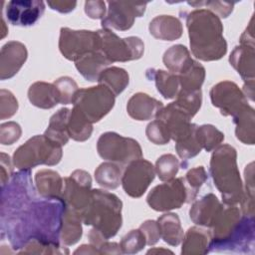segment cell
Masks as SVG:
<instances>
[{"instance_id": "obj_5", "label": "cell", "mask_w": 255, "mask_h": 255, "mask_svg": "<svg viewBox=\"0 0 255 255\" xmlns=\"http://www.w3.org/2000/svg\"><path fill=\"white\" fill-rule=\"evenodd\" d=\"M120 198L107 190L92 189L90 201L81 217L86 225H92L105 239L114 237L122 227Z\"/></svg>"}, {"instance_id": "obj_55", "label": "cell", "mask_w": 255, "mask_h": 255, "mask_svg": "<svg viewBox=\"0 0 255 255\" xmlns=\"http://www.w3.org/2000/svg\"><path fill=\"white\" fill-rule=\"evenodd\" d=\"M75 254H100L99 251L91 244L89 245H82L80 248H78L75 252Z\"/></svg>"}, {"instance_id": "obj_21", "label": "cell", "mask_w": 255, "mask_h": 255, "mask_svg": "<svg viewBox=\"0 0 255 255\" xmlns=\"http://www.w3.org/2000/svg\"><path fill=\"white\" fill-rule=\"evenodd\" d=\"M230 65L237 71L245 83L253 82L255 75L254 45L240 44L229 57Z\"/></svg>"}, {"instance_id": "obj_26", "label": "cell", "mask_w": 255, "mask_h": 255, "mask_svg": "<svg viewBox=\"0 0 255 255\" xmlns=\"http://www.w3.org/2000/svg\"><path fill=\"white\" fill-rule=\"evenodd\" d=\"M30 103L40 109H52L60 104L58 91L54 84L46 82H36L28 90Z\"/></svg>"}, {"instance_id": "obj_40", "label": "cell", "mask_w": 255, "mask_h": 255, "mask_svg": "<svg viewBox=\"0 0 255 255\" xmlns=\"http://www.w3.org/2000/svg\"><path fill=\"white\" fill-rule=\"evenodd\" d=\"M154 169L161 181L171 180L178 172L179 160L173 154H163L157 158Z\"/></svg>"}, {"instance_id": "obj_48", "label": "cell", "mask_w": 255, "mask_h": 255, "mask_svg": "<svg viewBox=\"0 0 255 255\" xmlns=\"http://www.w3.org/2000/svg\"><path fill=\"white\" fill-rule=\"evenodd\" d=\"M18 110V102L14 95L7 90L0 91V119H9L16 114Z\"/></svg>"}, {"instance_id": "obj_8", "label": "cell", "mask_w": 255, "mask_h": 255, "mask_svg": "<svg viewBox=\"0 0 255 255\" xmlns=\"http://www.w3.org/2000/svg\"><path fill=\"white\" fill-rule=\"evenodd\" d=\"M116 96L105 86L79 89L73 106L78 109L92 124L100 122L115 106Z\"/></svg>"}, {"instance_id": "obj_10", "label": "cell", "mask_w": 255, "mask_h": 255, "mask_svg": "<svg viewBox=\"0 0 255 255\" xmlns=\"http://www.w3.org/2000/svg\"><path fill=\"white\" fill-rule=\"evenodd\" d=\"M59 49L62 55L76 62L88 53L101 49V39L98 32L88 30H72L61 28Z\"/></svg>"}, {"instance_id": "obj_50", "label": "cell", "mask_w": 255, "mask_h": 255, "mask_svg": "<svg viewBox=\"0 0 255 255\" xmlns=\"http://www.w3.org/2000/svg\"><path fill=\"white\" fill-rule=\"evenodd\" d=\"M139 229L145 237L146 244L149 246L156 244L157 241L160 239V231L157 221L146 220L139 226Z\"/></svg>"}, {"instance_id": "obj_15", "label": "cell", "mask_w": 255, "mask_h": 255, "mask_svg": "<svg viewBox=\"0 0 255 255\" xmlns=\"http://www.w3.org/2000/svg\"><path fill=\"white\" fill-rule=\"evenodd\" d=\"M210 99L221 115L234 117L248 106V101L238 86L230 81H222L210 90Z\"/></svg>"}, {"instance_id": "obj_35", "label": "cell", "mask_w": 255, "mask_h": 255, "mask_svg": "<svg viewBox=\"0 0 255 255\" xmlns=\"http://www.w3.org/2000/svg\"><path fill=\"white\" fill-rule=\"evenodd\" d=\"M180 90L179 91H197L201 90V86L205 79V69L197 61H192L178 75Z\"/></svg>"}, {"instance_id": "obj_9", "label": "cell", "mask_w": 255, "mask_h": 255, "mask_svg": "<svg viewBox=\"0 0 255 255\" xmlns=\"http://www.w3.org/2000/svg\"><path fill=\"white\" fill-rule=\"evenodd\" d=\"M97 32L101 39L100 50L111 63L137 60L143 55L144 44L138 37L120 38L111 29L105 28Z\"/></svg>"}, {"instance_id": "obj_45", "label": "cell", "mask_w": 255, "mask_h": 255, "mask_svg": "<svg viewBox=\"0 0 255 255\" xmlns=\"http://www.w3.org/2000/svg\"><path fill=\"white\" fill-rule=\"evenodd\" d=\"M58 91L59 101L62 105L72 104L79 88L77 83L70 77H61L53 83Z\"/></svg>"}, {"instance_id": "obj_39", "label": "cell", "mask_w": 255, "mask_h": 255, "mask_svg": "<svg viewBox=\"0 0 255 255\" xmlns=\"http://www.w3.org/2000/svg\"><path fill=\"white\" fill-rule=\"evenodd\" d=\"M21 254H69V249L62 243L32 240L28 242L21 251Z\"/></svg>"}, {"instance_id": "obj_3", "label": "cell", "mask_w": 255, "mask_h": 255, "mask_svg": "<svg viewBox=\"0 0 255 255\" xmlns=\"http://www.w3.org/2000/svg\"><path fill=\"white\" fill-rule=\"evenodd\" d=\"M186 27L192 55L202 61H216L227 52L220 18L211 11L201 8L186 15Z\"/></svg>"}, {"instance_id": "obj_6", "label": "cell", "mask_w": 255, "mask_h": 255, "mask_svg": "<svg viewBox=\"0 0 255 255\" xmlns=\"http://www.w3.org/2000/svg\"><path fill=\"white\" fill-rule=\"evenodd\" d=\"M62 155V145L44 134L35 135L15 150L12 162L19 170H31L41 164L56 165L60 162Z\"/></svg>"}, {"instance_id": "obj_41", "label": "cell", "mask_w": 255, "mask_h": 255, "mask_svg": "<svg viewBox=\"0 0 255 255\" xmlns=\"http://www.w3.org/2000/svg\"><path fill=\"white\" fill-rule=\"evenodd\" d=\"M184 184L188 194V201H193L203 183L207 180V173L203 166H196L190 169L183 177Z\"/></svg>"}, {"instance_id": "obj_1", "label": "cell", "mask_w": 255, "mask_h": 255, "mask_svg": "<svg viewBox=\"0 0 255 255\" xmlns=\"http://www.w3.org/2000/svg\"><path fill=\"white\" fill-rule=\"evenodd\" d=\"M1 230L13 249L32 240L61 243L60 230L66 204L47 198L34 187L30 170H20L1 186Z\"/></svg>"}, {"instance_id": "obj_19", "label": "cell", "mask_w": 255, "mask_h": 255, "mask_svg": "<svg viewBox=\"0 0 255 255\" xmlns=\"http://www.w3.org/2000/svg\"><path fill=\"white\" fill-rule=\"evenodd\" d=\"M222 207L223 204L219 202L217 197L213 193H208L192 204L189 216L196 225L211 228Z\"/></svg>"}, {"instance_id": "obj_20", "label": "cell", "mask_w": 255, "mask_h": 255, "mask_svg": "<svg viewBox=\"0 0 255 255\" xmlns=\"http://www.w3.org/2000/svg\"><path fill=\"white\" fill-rule=\"evenodd\" d=\"M163 104L145 93H136L131 96L127 105V111L130 118L136 121H148L155 118Z\"/></svg>"}, {"instance_id": "obj_49", "label": "cell", "mask_w": 255, "mask_h": 255, "mask_svg": "<svg viewBox=\"0 0 255 255\" xmlns=\"http://www.w3.org/2000/svg\"><path fill=\"white\" fill-rule=\"evenodd\" d=\"M22 134L21 127L15 122H8L0 126V142L4 145L13 144Z\"/></svg>"}, {"instance_id": "obj_33", "label": "cell", "mask_w": 255, "mask_h": 255, "mask_svg": "<svg viewBox=\"0 0 255 255\" xmlns=\"http://www.w3.org/2000/svg\"><path fill=\"white\" fill-rule=\"evenodd\" d=\"M162 61L169 72L178 75L193 61V59L185 46L177 44L165 51Z\"/></svg>"}, {"instance_id": "obj_57", "label": "cell", "mask_w": 255, "mask_h": 255, "mask_svg": "<svg viewBox=\"0 0 255 255\" xmlns=\"http://www.w3.org/2000/svg\"><path fill=\"white\" fill-rule=\"evenodd\" d=\"M7 32H8V30L5 29V22H4V20L2 19V35H1V38H4Z\"/></svg>"}, {"instance_id": "obj_32", "label": "cell", "mask_w": 255, "mask_h": 255, "mask_svg": "<svg viewBox=\"0 0 255 255\" xmlns=\"http://www.w3.org/2000/svg\"><path fill=\"white\" fill-rule=\"evenodd\" d=\"M129 77L125 69L109 67L99 76L98 83L107 87L115 96L120 95L128 85Z\"/></svg>"}, {"instance_id": "obj_29", "label": "cell", "mask_w": 255, "mask_h": 255, "mask_svg": "<svg viewBox=\"0 0 255 255\" xmlns=\"http://www.w3.org/2000/svg\"><path fill=\"white\" fill-rule=\"evenodd\" d=\"M233 123L235 124L236 137L245 144H254L255 141V112L249 105L241 112L235 115Z\"/></svg>"}, {"instance_id": "obj_42", "label": "cell", "mask_w": 255, "mask_h": 255, "mask_svg": "<svg viewBox=\"0 0 255 255\" xmlns=\"http://www.w3.org/2000/svg\"><path fill=\"white\" fill-rule=\"evenodd\" d=\"M174 102L193 118L201 107V103H202L201 90L190 91V92L179 91L176 97V100Z\"/></svg>"}, {"instance_id": "obj_22", "label": "cell", "mask_w": 255, "mask_h": 255, "mask_svg": "<svg viewBox=\"0 0 255 255\" xmlns=\"http://www.w3.org/2000/svg\"><path fill=\"white\" fill-rule=\"evenodd\" d=\"M149 33L162 41H173L181 37L183 28L180 20L170 15H159L149 23Z\"/></svg>"}, {"instance_id": "obj_44", "label": "cell", "mask_w": 255, "mask_h": 255, "mask_svg": "<svg viewBox=\"0 0 255 255\" xmlns=\"http://www.w3.org/2000/svg\"><path fill=\"white\" fill-rule=\"evenodd\" d=\"M146 244L145 237L140 229L130 230L128 234H126L121 243V249L125 254H134L140 251Z\"/></svg>"}, {"instance_id": "obj_7", "label": "cell", "mask_w": 255, "mask_h": 255, "mask_svg": "<svg viewBox=\"0 0 255 255\" xmlns=\"http://www.w3.org/2000/svg\"><path fill=\"white\" fill-rule=\"evenodd\" d=\"M99 155L108 161L125 166L142 157L139 143L130 137H125L114 131H107L98 139Z\"/></svg>"}, {"instance_id": "obj_54", "label": "cell", "mask_w": 255, "mask_h": 255, "mask_svg": "<svg viewBox=\"0 0 255 255\" xmlns=\"http://www.w3.org/2000/svg\"><path fill=\"white\" fill-rule=\"evenodd\" d=\"M100 254H121L123 253L120 244L116 243V242H108L105 241L101 247L99 248Z\"/></svg>"}, {"instance_id": "obj_28", "label": "cell", "mask_w": 255, "mask_h": 255, "mask_svg": "<svg viewBox=\"0 0 255 255\" xmlns=\"http://www.w3.org/2000/svg\"><path fill=\"white\" fill-rule=\"evenodd\" d=\"M146 78L154 81L157 91L164 99H174L177 97L180 83L176 74L163 70L148 69L146 70Z\"/></svg>"}, {"instance_id": "obj_53", "label": "cell", "mask_w": 255, "mask_h": 255, "mask_svg": "<svg viewBox=\"0 0 255 255\" xmlns=\"http://www.w3.org/2000/svg\"><path fill=\"white\" fill-rule=\"evenodd\" d=\"M47 4L51 7V9L60 13H69L77 6L76 1H49Z\"/></svg>"}, {"instance_id": "obj_17", "label": "cell", "mask_w": 255, "mask_h": 255, "mask_svg": "<svg viewBox=\"0 0 255 255\" xmlns=\"http://www.w3.org/2000/svg\"><path fill=\"white\" fill-rule=\"evenodd\" d=\"M44 12L45 3L39 0H13L8 2L5 8L7 21L21 27L34 25Z\"/></svg>"}, {"instance_id": "obj_23", "label": "cell", "mask_w": 255, "mask_h": 255, "mask_svg": "<svg viewBox=\"0 0 255 255\" xmlns=\"http://www.w3.org/2000/svg\"><path fill=\"white\" fill-rule=\"evenodd\" d=\"M111 64V61L101 50L88 53L75 62L79 73L90 82H98L101 73L109 68Z\"/></svg>"}, {"instance_id": "obj_16", "label": "cell", "mask_w": 255, "mask_h": 255, "mask_svg": "<svg viewBox=\"0 0 255 255\" xmlns=\"http://www.w3.org/2000/svg\"><path fill=\"white\" fill-rule=\"evenodd\" d=\"M192 117L180 108L175 102L163 107L155 116V120L161 121L175 142L187 136L195 128V124H191Z\"/></svg>"}, {"instance_id": "obj_34", "label": "cell", "mask_w": 255, "mask_h": 255, "mask_svg": "<svg viewBox=\"0 0 255 255\" xmlns=\"http://www.w3.org/2000/svg\"><path fill=\"white\" fill-rule=\"evenodd\" d=\"M93 124L76 108L70 112L68 120L69 136L77 141H85L91 137Z\"/></svg>"}, {"instance_id": "obj_13", "label": "cell", "mask_w": 255, "mask_h": 255, "mask_svg": "<svg viewBox=\"0 0 255 255\" xmlns=\"http://www.w3.org/2000/svg\"><path fill=\"white\" fill-rule=\"evenodd\" d=\"M154 176L155 169L152 163L139 158L127 165L122 176V185L128 196L138 198L146 191Z\"/></svg>"}, {"instance_id": "obj_11", "label": "cell", "mask_w": 255, "mask_h": 255, "mask_svg": "<svg viewBox=\"0 0 255 255\" xmlns=\"http://www.w3.org/2000/svg\"><path fill=\"white\" fill-rule=\"evenodd\" d=\"M188 201L183 177L164 181L153 187L146 197L147 204L155 211H169L180 208Z\"/></svg>"}, {"instance_id": "obj_56", "label": "cell", "mask_w": 255, "mask_h": 255, "mask_svg": "<svg viewBox=\"0 0 255 255\" xmlns=\"http://www.w3.org/2000/svg\"><path fill=\"white\" fill-rule=\"evenodd\" d=\"M150 253H172L171 251L169 250H166V249H150L147 254H150Z\"/></svg>"}, {"instance_id": "obj_30", "label": "cell", "mask_w": 255, "mask_h": 255, "mask_svg": "<svg viewBox=\"0 0 255 255\" xmlns=\"http://www.w3.org/2000/svg\"><path fill=\"white\" fill-rule=\"evenodd\" d=\"M70 112L71 110L63 108L54 114L51 117L48 128L44 133V135L49 139L62 146L65 145L70 138L68 133V120Z\"/></svg>"}, {"instance_id": "obj_24", "label": "cell", "mask_w": 255, "mask_h": 255, "mask_svg": "<svg viewBox=\"0 0 255 255\" xmlns=\"http://www.w3.org/2000/svg\"><path fill=\"white\" fill-rule=\"evenodd\" d=\"M211 232L197 226L190 227L182 239V255H201L210 251Z\"/></svg>"}, {"instance_id": "obj_25", "label": "cell", "mask_w": 255, "mask_h": 255, "mask_svg": "<svg viewBox=\"0 0 255 255\" xmlns=\"http://www.w3.org/2000/svg\"><path fill=\"white\" fill-rule=\"evenodd\" d=\"M35 184L40 195L47 198H61L64 179L52 169H41L35 175Z\"/></svg>"}, {"instance_id": "obj_2", "label": "cell", "mask_w": 255, "mask_h": 255, "mask_svg": "<svg viewBox=\"0 0 255 255\" xmlns=\"http://www.w3.org/2000/svg\"><path fill=\"white\" fill-rule=\"evenodd\" d=\"M210 232V251H253L254 217L242 214L236 205L223 204Z\"/></svg>"}, {"instance_id": "obj_4", "label": "cell", "mask_w": 255, "mask_h": 255, "mask_svg": "<svg viewBox=\"0 0 255 255\" xmlns=\"http://www.w3.org/2000/svg\"><path fill=\"white\" fill-rule=\"evenodd\" d=\"M236 158V149L229 144L218 145L210 158V175L225 205H236L243 198L244 188Z\"/></svg>"}, {"instance_id": "obj_46", "label": "cell", "mask_w": 255, "mask_h": 255, "mask_svg": "<svg viewBox=\"0 0 255 255\" xmlns=\"http://www.w3.org/2000/svg\"><path fill=\"white\" fill-rule=\"evenodd\" d=\"M145 134L154 144H166L171 139L165 125L159 120H154L147 125Z\"/></svg>"}, {"instance_id": "obj_47", "label": "cell", "mask_w": 255, "mask_h": 255, "mask_svg": "<svg viewBox=\"0 0 255 255\" xmlns=\"http://www.w3.org/2000/svg\"><path fill=\"white\" fill-rule=\"evenodd\" d=\"M187 4L195 8L204 7V9L211 11L212 13L217 15L219 18H226L233 11V7L235 3L223 2V1H192V2H187Z\"/></svg>"}, {"instance_id": "obj_37", "label": "cell", "mask_w": 255, "mask_h": 255, "mask_svg": "<svg viewBox=\"0 0 255 255\" xmlns=\"http://www.w3.org/2000/svg\"><path fill=\"white\" fill-rule=\"evenodd\" d=\"M195 134L201 148L206 151L214 150L224 139V133L212 125H202L197 127Z\"/></svg>"}, {"instance_id": "obj_31", "label": "cell", "mask_w": 255, "mask_h": 255, "mask_svg": "<svg viewBox=\"0 0 255 255\" xmlns=\"http://www.w3.org/2000/svg\"><path fill=\"white\" fill-rule=\"evenodd\" d=\"M160 238L171 246H177L182 242L184 232L180 220L175 213H165L157 219Z\"/></svg>"}, {"instance_id": "obj_52", "label": "cell", "mask_w": 255, "mask_h": 255, "mask_svg": "<svg viewBox=\"0 0 255 255\" xmlns=\"http://www.w3.org/2000/svg\"><path fill=\"white\" fill-rule=\"evenodd\" d=\"M0 169H1V186H4L13 176V167L9 155L1 152L0 158Z\"/></svg>"}, {"instance_id": "obj_51", "label": "cell", "mask_w": 255, "mask_h": 255, "mask_svg": "<svg viewBox=\"0 0 255 255\" xmlns=\"http://www.w3.org/2000/svg\"><path fill=\"white\" fill-rule=\"evenodd\" d=\"M106 3L104 1H86L85 13L92 19H104L106 16Z\"/></svg>"}, {"instance_id": "obj_14", "label": "cell", "mask_w": 255, "mask_h": 255, "mask_svg": "<svg viewBox=\"0 0 255 255\" xmlns=\"http://www.w3.org/2000/svg\"><path fill=\"white\" fill-rule=\"evenodd\" d=\"M146 5L147 3L109 1L108 13L102 20V27L120 31L128 30L132 27L135 18L143 15Z\"/></svg>"}, {"instance_id": "obj_43", "label": "cell", "mask_w": 255, "mask_h": 255, "mask_svg": "<svg viewBox=\"0 0 255 255\" xmlns=\"http://www.w3.org/2000/svg\"><path fill=\"white\" fill-rule=\"evenodd\" d=\"M197 127L198 126L196 125L195 128L187 136H185L179 141H176L175 143V150L179 155V157L182 159H189L191 157H194L202 149L200 144L197 141L196 134H195Z\"/></svg>"}, {"instance_id": "obj_27", "label": "cell", "mask_w": 255, "mask_h": 255, "mask_svg": "<svg viewBox=\"0 0 255 255\" xmlns=\"http://www.w3.org/2000/svg\"><path fill=\"white\" fill-rule=\"evenodd\" d=\"M82 222L81 215L76 210L66 205L60 230V241L62 244L70 246L80 240L83 233Z\"/></svg>"}, {"instance_id": "obj_36", "label": "cell", "mask_w": 255, "mask_h": 255, "mask_svg": "<svg viewBox=\"0 0 255 255\" xmlns=\"http://www.w3.org/2000/svg\"><path fill=\"white\" fill-rule=\"evenodd\" d=\"M122 169L117 163L107 161L100 164L95 170L97 183L106 189H116L122 183Z\"/></svg>"}, {"instance_id": "obj_38", "label": "cell", "mask_w": 255, "mask_h": 255, "mask_svg": "<svg viewBox=\"0 0 255 255\" xmlns=\"http://www.w3.org/2000/svg\"><path fill=\"white\" fill-rule=\"evenodd\" d=\"M254 168L253 162L245 168V189H243V198L240 202L242 214L254 217Z\"/></svg>"}, {"instance_id": "obj_18", "label": "cell", "mask_w": 255, "mask_h": 255, "mask_svg": "<svg viewBox=\"0 0 255 255\" xmlns=\"http://www.w3.org/2000/svg\"><path fill=\"white\" fill-rule=\"evenodd\" d=\"M28 57L26 46L18 41L6 43L0 52V79L14 77L22 68Z\"/></svg>"}, {"instance_id": "obj_12", "label": "cell", "mask_w": 255, "mask_h": 255, "mask_svg": "<svg viewBox=\"0 0 255 255\" xmlns=\"http://www.w3.org/2000/svg\"><path fill=\"white\" fill-rule=\"evenodd\" d=\"M92 177L89 172L77 169L69 177L64 178L62 199L65 204L76 210L80 215L87 207L92 192Z\"/></svg>"}]
</instances>
